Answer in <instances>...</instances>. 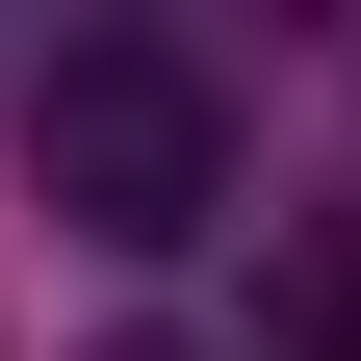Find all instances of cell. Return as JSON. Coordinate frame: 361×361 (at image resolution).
Here are the masks:
<instances>
[{
    "instance_id": "1",
    "label": "cell",
    "mask_w": 361,
    "mask_h": 361,
    "mask_svg": "<svg viewBox=\"0 0 361 361\" xmlns=\"http://www.w3.org/2000/svg\"><path fill=\"white\" fill-rule=\"evenodd\" d=\"M233 155L258 129H233V78L180 52V26H52V52H26V180H52L104 258H180L233 207Z\"/></svg>"
}]
</instances>
